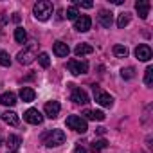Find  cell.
Segmentation results:
<instances>
[{
	"mask_svg": "<svg viewBox=\"0 0 153 153\" xmlns=\"http://www.w3.org/2000/svg\"><path fill=\"white\" fill-rule=\"evenodd\" d=\"M97 22H99L103 27L110 29L112 24H114V13H110V11H106V9L99 11V15H97Z\"/></svg>",
	"mask_w": 153,
	"mask_h": 153,
	"instance_id": "cell-11",
	"label": "cell"
},
{
	"mask_svg": "<svg viewBox=\"0 0 153 153\" xmlns=\"http://www.w3.org/2000/svg\"><path fill=\"white\" fill-rule=\"evenodd\" d=\"M144 83H146V87H153V67H148V68H146Z\"/></svg>",
	"mask_w": 153,
	"mask_h": 153,
	"instance_id": "cell-26",
	"label": "cell"
},
{
	"mask_svg": "<svg viewBox=\"0 0 153 153\" xmlns=\"http://www.w3.org/2000/svg\"><path fill=\"white\" fill-rule=\"evenodd\" d=\"M90 27H92V20H90V16H87V15H79L78 18L74 20V29L79 31V33H87Z\"/></svg>",
	"mask_w": 153,
	"mask_h": 153,
	"instance_id": "cell-7",
	"label": "cell"
},
{
	"mask_svg": "<svg viewBox=\"0 0 153 153\" xmlns=\"http://www.w3.org/2000/svg\"><path fill=\"white\" fill-rule=\"evenodd\" d=\"M0 65H2V67H9V65H11L9 54H7L6 51H2V49H0Z\"/></svg>",
	"mask_w": 153,
	"mask_h": 153,
	"instance_id": "cell-27",
	"label": "cell"
},
{
	"mask_svg": "<svg viewBox=\"0 0 153 153\" xmlns=\"http://www.w3.org/2000/svg\"><path fill=\"white\" fill-rule=\"evenodd\" d=\"M15 40H16V43H25L27 42V33H25L24 27H16L15 29Z\"/></svg>",
	"mask_w": 153,
	"mask_h": 153,
	"instance_id": "cell-21",
	"label": "cell"
},
{
	"mask_svg": "<svg viewBox=\"0 0 153 153\" xmlns=\"http://www.w3.org/2000/svg\"><path fill=\"white\" fill-rule=\"evenodd\" d=\"M0 105H4V106H13L16 105V96L13 92H4L2 96H0Z\"/></svg>",
	"mask_w": 153,
	"mask_h": 153,
	"instance_id": "cell-18",
	"label": "cell"
},
{
	"mask_svg": "<svg viewBox=\"0 0 153 153\" xmlns=\"http://www.w3.org/2000/svg\"><path fill=\"white\" fill-rule=\"evenodd\" d=\"M83 119L85 121H105V114L99 110H85Z\"/></svg>",
	"mask_w": 153,
	"mask_h": 153,
	"instance_id": "cell-16",
	"label": "cell"
},
{
	"mask_svg": "<svg viewBox=\"0 0 153 153\" xmlns=\"http://www.w3.org/2000/svg\"><path fill=\"white\" fill-rule=\"evenodd\" d=\"M92 88H94V97H96V101H97L101 106H106V108H110V106L114 105V97H112L110 94H106L105 90H101L97 85H94Z\"/></svg>",
	"mask_w": 153,
	"mask_h": 153,
	"instance_id": "cell-5",
	"label": "cell"
},
{
	"mask_svg": "<svg viewBox=\"0 0 153 153\" xmlns=\"http://www.w3.org/2000/svg\"><path fill=\"white\" fill-rule=\"evenodd\" d=\"M97 133H99V135H105V133H106V128L99 126V128H97Z\"/></svg>",
	"mask_w": 153,
	"mask_h": 153,
	"instance_id": "cell-32",
	"label": "cell"
},
{
	"mask_svg": "<svg viewBox=\"0 0 153 153\" xmlns=\"http://www.w3.org/2000/svg\"><path fill=\"white\" fill-rule=\"evenodd\" d=\"M52 11H54V7H52V4H51V2H47V0H40V2H36V4H34V7H33L34 18H36V20H40V22L49 20V18H51V15H52Z\"/></svg>",
	"mask_w": 153,
	"mask_h": 153,
	"instance_id": "cell-2",
	"label": "cell"
},
{
	"mask_svg": "<svg viewBox=\"0 0 153 153\" xmlns=\"http://www.w3.org/2000/svg\"><path fill=\"white\" fill-rule=\"evenodd\" d=\"M92 52H94V47L88 45V43H79V45H76V49H74L76 56H85V54H92Z\"/></svg>",
	"mask_w": 153,
	"mask_h": 153,
	"instance_id": "cell-19",
	"label": "cell"
},
{
	"mask_svg": "<svg viewBox=\"0 0 153 153\" xmlns=\"http://www.w3.org/2000/svg\"><path fill=\"white\" fill-rule=\"evenodd\" d=\"M76 6H81V7H85V9H90L94 4H92V2H81V0H76Z\"/></svg>",
	"mask_w": 153,
	"mask_h": 153,
	"instance_id": "cell-30",
	"label": "cell"
},
{
	"mask_svg": "<svg viewBox=\"0 0 153 153\" xmlns=\"http://www.w3.org/2000/svg\"><path fill=\"white\" fill-rule=\"evenodd\" d=\"M149 7H151V4L148 2V0H139V2H135V11L139 13V16H140L142 20L148 18V15H149Z\"/></svg>",
	"mask_w": 153,
	"mask_h": 153,
	"instance_id": "cell-12",
	"label": "cell"
},
{
	"mask_svg": "<svg viewBox=\"0 0 153 153\" xmlns=\"http://www.w3.org/2000/svg\"><path fill=\"white\" fill-rule=\"evenodd\" d=\"M128 24H130V15H128V13L119 15V18H117V27H119V29H124Z\"/></svg>",
	"mask_w": 153,
	"mask_h": 153,
	"instance_id": "cell-24",
	"label": "cell"
},
{
	"mask_svg": "<svg viewBox=\"0 0 153 153\" xmlns=\"http://www.w3.org/2000/svg\"><path fill=\"white\" fill-rule=\"evenodd\" d=\"M2 121L6 123V124H9V126H18V123H20V117H18V114H15V112H4L2 115Z\"/></svg>",
	"mask_w": 153,
	"mask_h": 153,
	"instance_id": "cell-14",
	"label": "cell"
},
{
	"mask_svg": "<svg viewBox=\"0 0 153 153\" xmlns=\"http://www.w3.org/2000/svg\"><path fill=\"white\" fill-rule=\"evenodd\" d=\"M34 97H36V92H34L31 87H22V88H20V99H22L24 103H33Z\"/></svg>",
	"mask_w": 153,
	"mask_h": 153,
	"instance_id": "cell-15",
	"label": "cell"
},
{
	"mask_svg": "<svg viewBox=\"0 0 153 153\" xmlns=\"http://www.w3.org/2000/svg\"><path fill=\"white\" fill-rule=\"evenodd\" d=\"M0 144H2V137H0Z\"/></svg>",
	"mask_w": 153,
	"mask_h": 153,
	"instance_id": "cell-33",
	"label": "cell"
},
{
	"mask_svg": "<svg viewBox=\"0 0 153 153\" xmlns=\"http://www.w3.org/2000/svg\"><path fill=\"white\" fill-rule=\"evenodd\" d=\"M135 56H137V59H139V61H149V59H151V56H153L151 47H149V45H146V43L139 45V47L135 49Z\"/></svg>",
	"mask_w": 153,
	"mask_h": 153,
	"instance_id": "cell-8",
	"label": "cell"
},
{
	"mask_svg": "<svg viewBox=\"0 0 153 153\" xmlns=\"http://www.w3.org/2000/svg\"><path fill=\"white\" fill-rule=\"evenodd\" d=\"M68 70L74 76H81L88 72V63L87 61H79V59H70L68 61Z\"/></svg>",
	"mask_w": 153,
	"mask_h": 153,
	"instance_id": "cell-6",
	"label": "cell"
},
{
	"mask_svg": "<svg viewBox=\"0 0 153 153\" xmlns=\"http://www.w3.org/2000/svg\"><path fill=\"white\" fill-rule=\"evenodd\" d=\"M16 58H18V63H22V65H29V63H33V61L38 58V43H36V42H31L29 45L24 47V51L18 52Z\"/></svg>",
	"mask_w": 153,
	"mask_h": 153,
	"instance_id": "cell-1",
	"label": "cell"
},
{
	"mask_svg": "<svg viewBox=\"0 0 153 153\" xmlns=\"http://www.w3.org/2000/svg\"><path fill=\"white\" fill-rule=\"evenodd\" d=\"M74 153H87V149H85L81 144H76V148H74Z\"/></svg>",
	"mask_w": 153,
	"mask_h": 153,
	"instance_id": "cell-31",
	"label": "cell"
},
{
	"mask_svg": "<svg viewBox=\"0 0 153 153\" xmlns=\"http://www.w3.org/2000/svg\"><path fill=\"white\" fill-rule=\"evenodd\" d=\"M70 99H72L76 105H87V103H88V96H87V92L81 90V88H74Z\"/></svg>",
	"mask_w": 153,
	"mask_h": 153,
	"instance_id": "cell-13",
	"label": "cell"
},
{
	"mask_svg": "<svg viewBox=\"0 0 153 153\" xmlns=\"http://www.w3.org/2000/svg\"><path fill=\"white\" fill-rule=\"evenodd\" d=\"M59 110H61V105H59L58 101H49V103L45 105V108H43V112H45V115H47L49 119H56L58 114H59Z\"/></svg>",
	"mask_w": 153,
	"mask_h": 153,
	"instance_id": "cell-10",
	"label": "cell"
},
{
	"mask_svg": "<svg viewBox=\"0 0 153 153\" xmlns=\"http://www.w3.org/2000/svg\"><path fill=\"white\" fill-rule=\"evenodd\" d=\"M121 76H123V79H133L135 78V68L133 67H126L121 70Z\"/></svg>",
	"mask_w": 153,
	"mask_h": 153,
	"instance_id": "cell-25",
	"label": "cell"
},
{
	"mask_svg": "<svg viewBox=\"0 0 153 153\" xmlns=\"http://www.w3.org/2000/svg\"><path fill=\"white\" fill-rule=\"evenodd\" d=\"M38 61H40V65H42L43 68H47V67L51 65V59H49V54H47V52L38 54Z\"/></svg>",
	"mask_w": 153,
	"mask_h": 153,
	"instance_id": "cell-29",
	"label": "cell"
},
{
	"mask_svg": "<svg viewBox=\"0 0 153 153\" xmlns=\"http://www.w3.org/2000/svg\"><path fill=\"white\" fill-rule=\"evenodd\" d=\"M6 144H7V148H11L13 151H16L20 148V144H22V139L18 135H9L7 140H6Z\"/></svg>",
	"mask_w": 153,
	"mask_h": 153,
	"instance_id": "cell-20",
	"label": "cell"
},
{
	"mask_svg": "<svg viewBox=\"0 0 153 153\" xmlns=\"http://www.w3.org/2000/svg\"><path fill=\"white\" fill-rule=\"evenodd\" d=\"M114 56L115 58H126L128 56V49L124 47V45H114Z\"/></svg>",
	"mask_w": 153,
	"mask_h": 153,
	"instance_id": "cell-23",
	"label": "cell"
},
{
	"mask_svg": "<svg viewBox=\"0 0 153 153\" xmlns=\"http://www.w3.org/2000/svg\"><path fill=\"white\" fill-rule=\"evenodd\" d=\"M9 153H16V151H9Z\"/></svg>",
	"mask_w": 153,
	"mask_h": 153,
	"instance_id": "cell-34",
	"label": "cell"
},
{
	"mask_svg": "<svg viewBox=\"0 0 153 153\" xmlns=\"http://www.w3.org/2000/svg\"><path fill=\"white\" fill-rule=\"evenodd\" d=\"M68 52H70V49H68L67 43H63V42H56V43H54V54H56L58 58H67Z\"/></svg>",
	"mask_w": 153,
	"mask_h": 153,
	"instance_id": "cell-17",
	"label": "cell"
},
{
	"mask_svg": "<svg viewBox=\"0 0 153 153\" xmlns=\"http://www.w3.org/2000/svg\"><path fill=\"white\" fill-rule=\"evenodd\" d=\"M24 119H25L29 124H42V123H43V115H42L36 108H29V110L24 114Z\"/></svg>",
	"mask_w": 153,
	"mask_h": 153,
	"instance_id": "cell-9",
	"label": "cell"
},
{
	"mask_svg": "<svg viewBox=\"0 0 153 153\" xmlns=\"http://www.w3.org/2000/svg\"><path fill=\"white\" fill-rule=\"evenodd\" d=\"M68 20H76V18H78L79 16V11H78V7H76V6H72V7H68L67 9V15H65Z\"/></svg>",
	"mask_w": 153,
	"mask_h": 153,
	"instance_id": "cell-28",
	"label": "cell"
},
{
	"mask_svg": "<svg viewBox=\"0 0 153 153\" xmlns=\"http://www.w3.org/2000/svg\"><path fill=\"white\" fill-rule=\"evenodd\" d=\"M67 128L78 131V133H85L88 130V124L81 115H68L67 117Z\"/></svg>",
	"mask_w": 153,
	"mask_h": 153,
	"instance_id": "cell-4",
	"label": "cell"
},
{
	"mask_svg": "<svg viewBox=\"0 0 153 153\" xmlns=\"http://www.w3.org/2000/svg\"><path fill=\"white\" fill-rule=\"evenodd\" d=\"M43 142H45V146H49V148L61 146V144L65 142V133H63V130H51L49 133L43 135Z\"/></svg>",
	"mask_w": 153,
	"mask_h": 153,
	"instance_id": "cell-3",
	"label": "cell"
},
{
	"mask_svg": "<svg viewBox=\"0 0 153 153\" xmlns=\"http://www.w3.org/2000/svg\"><path fill=\"white\" fill-rule=\"evenodd\" d=\"M106 146H108V142H106L105 139H97V140H94V142L90 144V148H92V151H94V153H99V151H101V149H105Z\"/></svg>",
	"mask_w": 153,
	"mask_h": 153,
	"instance_id": "cell-22",
	"label": "cell"
}]
</instances>
